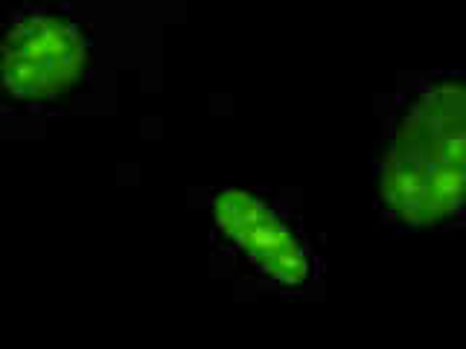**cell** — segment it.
Listing matches in <instances>:
<instances>
[{
  "instance_id": "cell-2",
  "label": "cell",
  "mask_w": 466,
  "mask_h": 349,
  "mask_svg": "<svg viewBox=\"0 0 466 349\" xmlns=\"http://www.w3.org/2000/svg\"><path fill=\"white\" fill-rule=\"evenodd\" d=\"M94 50L65 12L24 6L0 35V102L15 111H47L91 79Z\"/></svg>"
},
{
  "instance_id": "cell-1",
  "label": "cell",
  "mask_w": 466,
  "mask_h": 349,
  "mask_svg": "<svg viewBox=\"0 0 466 349\" xmlns=\"http://www.w3.org/2000/svg\"><path fill=\"white\" fill-rule=\"evenodd\" d=\"M461 79L431 76L408 99L379 164L382 210L400 227L443 230L463 218L466 128Z\"/></svg>"
},
{
  "instance_id": "cell-3",
  "label": "cell",
  "mask_w": 466,
  "mask_h": 349,
  "mask_svg": "<svg viewBox=\"0 0 466 349\" xmlns=\"http://www.w3.org/2000/svg\"><path fill=\"white\" fill-rule=\"evenodd\" d=\"M213 242L274 288H303L318 274V256L303 222L271 195L222 189L213 195Z\"/></svg>"
}]
</instances>
